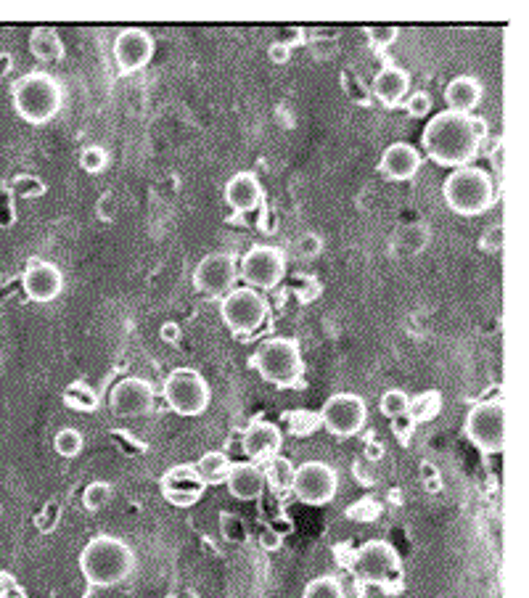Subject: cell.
Here are the masks:
<instances>
[{
  "instance_id": "obj_1",
  "label": "cell",
  "mask_w": 529,
  "mask_h": 598,
  "mask_svg": "<svg viewBox=\"0 0 529 598\" xmlns=\"http://www.w3.org/2000/svg\"><path fill=\"white\" fill-rule=\"evenodd\" d=\"M485 135V120H479L474 114H455L445 109L426 122L424 133H421V146L432 162L458 170L477 159Z\"/></svg>"
},
{
  "instance_id": "obj_2",
  "label": "cell",
  "mask_w": 529,
  "mask_h": 598,
  "mask_svg": "<svg viewBox=\"0 0 529 598\" xmlns=\"http://www.w3.org/2000/svg\"><path fill=\"white\" fill-rule=\"evenodd\" d=\"M135 551L117 535H96L80 551V572L93 588L122 585L135 572Z\"/></svg>"
},
{
  "instance_id": "obj_3",
  "label": "cell",
  "mask_w": 529,
  "mask_h": 598,
  "mask_svg": "<svg viewBox=\"0 0 529 598\" xmlns=\"http://www.w3.org/2000/svg\"><path fill=\"white\" fill-rule=\"evenodd\" d=\"M442 196L450 212L461 217H477L492 210L495 204V183L487 170L477 165H466L453 170L442 183Z\"/></svg>"
},
{
  "instance_id": "obj_4",
  "label": "cell",
  "mask_w": 529,
  "mask_h": 598,
  "mask_svg": "<svg viewBox=\"0 0 529 598\" xmlns=\"http://www.w3.org/2000/svg\"><path fill=\"white\" fill-rule=\"evenodd\" d=\"M14 112L30 125H45L61 112L64 90L61 83L48 72H30L22 75L11 88Z\"/></svg>"
},
{
  "instance_id": "obj_5",
  "label": "cell",
  "mask_w": 529,
  "mask_h": 598,
  "mask_svg": "<svg viewBox=\"0 0 529 598\" xmlns=\"http://www.w3.org/2000/svg\"><path fill=\"white\" fill-rule=\"evenodd\" d=\"M252 366L268 384L278 389L302 387L305 384V360L299 342L291 337H273L257 347Z\"/></svg>"
},
{
  "instance_id": "obj_6",
  "label": "cell",
  "mask_w": 529,
  "mask_h": 598,
  "mask_svg": "<svg viewBox=\"0 0 529 598\" xmlns=\"http://www.w3.org/2000/svg\"><path fill=\"white\" fill-rule=\"evenodd\" d=\"M355 572L363 583L384 588V591H397L403 583V561L397 548L387 540H368L355 554Z\"/></svg>"
},
{
  "instance_id": "obj_7",
  "label": "cell",
  "mask_w": 529,
  "mask_h": 598,
  "mask_svg": "<svg viewBox=\"0 0 529 598\" xmlns=\"http://www.w3.org/2000/svg\"><path fill=\"white\" fill-rule=\"evenodd\" d=\"M164 403L170 405L172 413H178L183 419L202 416L212 400V389L204 379L202 371L196 368H175L162 384Z\"/></svg>"
},
{
  "instance_id": "obj_8",
  "label": "cell",
  "mask_w": 529,
  "mask_h": 598,
  "mask_svg": "<svg viewBox=\"0 0 529 598\" xmlns=\"http://www.w3.org/2000/svg\"><path fill=\"white\" fill-rule=\"evenodd\" d=\"M220 318L236 337H252L268 323L270 302L249 286H236L220 299Z\"/></svg>"
},
{
  "instance_id": "obj_9",
  "label": "cell",
  "mask_w": 529,
  "mask_h": 598,
  "mask_svg": "<svg viewBox=\"0 0 529 598\" xmlns=\"http://www.w3.org/2000/svg\"><path fill=\"white\" fill-rule=\"evenodd\" d=\"M239 276L254 292H273L286 276V252L270 244H254L239 260Z\"/></svg>"
},
{
  "instance_id": "obj_10",
  "label": "cell",
  "mask_w": 529,
  "mask_h": 598,
  "mask_svg": "<svg viewBox=\"0 0 529 598\" xmlns=\"http://www.w3.org/2000/svg\"><path fill=\"white\" fill-rule=\"evenodd\" d=\"M466 437L485 456H498L506 448V411L500 400L477 403L466 416Z\"/></svg>"
},
{
  "instance_id": "obj_11",
  "label": "cell",
  "mask_w": 529,
  "mask_h": 598,
  "mask_svg": "<svg viewBox=\"0 0 529 598\" xmlns=\"http://www.w3.org/2000/svg\"><path fill=\"white\" fill-rule=\"evenodd\" d=\"M321 427L328 434H334L339 440L355 437L363 432L368 421V408L366 400L355 392H336L323 403L321 408Z\"/></svg>"
},
{
  "instance_id": "obj_12",
  "label": "cell",
  "mask_w": 529,
  "mask_h": 598,
  "mask_svg": "<svg viewBox=\"0 0 529 598\" xmlns=\"http://www.w3.org/2000/svg\"><path fill=\"white\" fill-rule=\"evenodd\" d=\"M291 493L305 506H326L339 493V474L326 461H305L294 469Z\"/></svg>"
},
{
  "instance_id": "obj_13",
  "label": "cell",
  "mask_w": 529,
  "mask_h": 598,
  "mask_svg": "<svg viewBox=\"0 0 529 598\" xmlns=\"http://www.w3.org/2000/svg\"><path fill=\"white\" fill-rule=\"evenodd\" d=\"M239 281V257L231 252H212L202 257L194 270V289L204 297L223 299L236 289Z\"/></svg>"
},
{
  "instance_id": "obj_14",
  "label": "cell",
  "mask_w": 529,
  "mask_h": 598,
  "mask_svg": "<svg viewBox=\"0 0 529 598\" xmlns=\"http://www.w3.org/2000/svg\"><path fill=\"white\" fill-rule=\"evenodd\" d=\"M154 403H157V389L149 379H141V376H125L109 392V408L120 419L146 416L151 413Z\"/></svg>"
},
{
  "instance_id": "obj_15",
  "label": "cell",
  "mask_w": 529,
  "mask_h": 598,
  "mask_svg": "<svg viewBox=\"0 0 529 598\" xmlns=\"http://www.w3.org/2000/svg\"><path fill=\"white\" fill-rule=\"evenodd\" d=\"M159 493L170 506L191 509V506L202 501L204 493H207V485L202 482L194 464H178L170 466L159 477Z\"/></svg>"
},
{
  "instance_id": "obj_16",
  "label": "cell",
  "mask_w": 529,
  "mask_h": 598,
  "mask_svg": "<svg viewBox=\"0 0 529 598\" xmlns=\"http://www.w3.org/2000/svg\"><path fill=\"white\" fill-rule=\"evenodd\" d=\"M114 61L120 75H135L154 59V38L146 30H122L114 40Z\"/></svg>"
},
{
  "instance_id": "obj_17",
  "label": "cell",
  "mask_w": 529,
  "mask_h": 598,
  "mask_svg": "<svg viewBox=\"0 0 529 598\" xmlns=\"http://www.w3.org/2000/svg\"><path fill=\"white\" fill-rule=\"evenodd\" d=\"M22 286L24 294H27L32 302L45 305V302L59 299V294L64 292V276H61V270L56 268L53 262L32 257L22 273Z\"/></svg>"
},
{
  "instance_id": "obj_18",
  "label": "cell",
  "mask_w": 529,
  "mask_h": 598,
  "mask_svg": "<svg viewBox=\"0 0 529 598\" xmlns=\"http://www.w3.org/2000/svg\"><path fill=\"white\" fill-rule=\"evenodd\" d=\"M225 202L231 207V220L239 223V217L249 215L265 202V188L254 172H236L228 183H225Z\"/></svg>"
},
{
  "instance_id": "obj_19",
  "label": "cell",
  "mask_w": 529,
  "mask_h": 598,
  "mask_svg": "<svg viewBox=\"0 0 529 598\" xmlns=\"http://www.w3.org/2000/svg\"><path fill=\"white\" fill-rule=\"evenodd\" d=\"M281 445H284V432L273 424V421L257 419L252 421L249 427L244 429V437H241V448H244L246 458L252 464H265L273 456L281 453Z\"/></svg>"
},
{
  "instance_id": "obj_20",
  "label": "cell",
  "mask_w": 529,
  "mask_h": 598,
  "mask_svg": "<svg viewBox=\"0 0 529 598\" xmlns=\"http://www.w3.org/2000/svg\"><path fill=\"white\" fill-rule=\"evenodd\" d=\"M424 165V157L421 151L408 141H397L392 146L381 151L379 159V172L387 180H395V183H405V180H413Z\"/></svg>"
},
{
  "instance_id": "obj_21",
  "label": "cell",
  "mask_w": 529,
  "mask_h": 598,
  "mask_svg": "<svg viewBox=\"0 0 529 598\" xmlns=\"http://www.w3.org/2000/svg\"><path fill=\"white\" fill-rule=\"evenodd\" d=\"M225 487L228 493L236 498V501H260L262 493H265V474H262V466L246 461V464H233L231 471H228V479H225Z\"/></svg>"
},
{
  "instance_id": "obj_22",
  "label": "cell",
  "mask_w": 529,
  "mask_h": 598,
  "mask_svg": "<svg viewBox=\"0 0 529 598\" xmlns=\"http://www.w3.org/2000/svg\"><path fill=\"white\" fill-rule=\"evenodd\" d=\"M373 96L379 98L387 109H397L405 104V96L410 93V75L405 69L387 64L379 75L373 77Z\"/></svg>"
},
{
  "instance_id": "obj_23",
  "label": "cell",
  "mask_w": 529,
  "mask_h": 598,
  "mask_svg": "<svg viewBox=\"0 0 529 598\" xmlns=\"http://www.w3.org/2000/svg\"><path fill=\"white\" fill-rule=\"evenodd\" d=\"M482 83L477 77L471 75H458L453 77L445 88V104H448V112L455 114H471L482 104Z\"/></svg>"
},
{
  "instance_id": "obj_24",
  "label": "cell",
  "mask_w": 529,
  "mask_h": 598,
  "mask_svg": "<svg viewBox=\"0 0 529 598\" xmlns=\"http://www.w3.org/2000/svg\"><path fill=\"white\" fill-rule=\"evenodd\" d=\"M30 53L43 64H56L67 56V48H64L59 32L51 30V27H38L30 35Z\"/></svg>"
},
{
  "instance_id": "obj_25",
  "label": "cell",
  "mask_w": 529,
  "mask_h": 598,
  "mask_svg": "<svg viewBox=\"0 0 529 598\" xmlns=\"http://www.w3.org/2000/svg\"><path fill=\"white\" fill-rule=\"evenodd\" d=\"M196 471H199V477L207 487L212 485H225V479H228V471H231V458L223 450H209L204 453L199 461H196Z\"/></svg>"
},
{
  "instance_id": "obj_26",
  "label": "cell",
  "mask_w": 529,
  "mask_h": 598,
  "mask_svg": "<svg viewBox=\"0 0 529 598\" xmlns=\"http://www.w3.org/2000/svg\"><path fill=\"white\" fill-rule=\"evenodd\" d=\"M426 241H429V231L424 225H405V228L395 233V239L389 244V252L395 257L418 255L426 247Z\"/></svg>"
},
{
  "instance_id": "obj_27",
  "label": "cell",
  "mask_w": 529,
  "mask_h": 598,
  "mask_svg": "<svg viewBox=\"0 0 529 598\" xmlns=\"http://www.w3.org/2000/svg\"><path fill=\"white\" fill-rule=\"evenodd\" d=\"M442 411V395L437 389H426L421 395L410 397L408 405V419L413 424H426V421H434Z\"/></svg>"
},
{
  "instance_id": "obj_28",
  "label": "cell",
  "mask_w": 529,
  "mask_h": 598,
  "mask_svg": "<svg viewBox=\"0 0 529 598\" xmlns=\"http://www.w3.org/2000/svg\"><path fill=\"white\" fill-rule=\"evenodd\" d=\"M64 405L77 413H93L98 408L96 389L88 382H72L64 389Z\"/></svg>"
},
{
  "instance_id": "obj_29",
  "label": "cell",
  "mask_w": 529,
  "mask_h": 598,
  "mask_svg": "<svg viewBox=\"0 0 529 598\" xmlns=\"http://www.w3.org/2000/svg\"><path fill=\"white\" fill-rule=\"evenodd\" d=\"M294 469L297 466L291 464L289 458L284 456H273L270 461H265V482H268L273 490H291V479H294Z\"/></svg>"
},
{
  "instance_id": "obj_30",
  "label": "cell",
  "mask_w": 529,
  "mask_h": 598,
  "mask_svg": "<svg viewBox=\"0 0 529 598\" xmlns=\"http://www.w3.org/2000/svg\"><path fill=\"white\" fill-rule=\"evenodd\" d=\"M114 498V487L109 485V482H101V479H96V482H90L85 490H82V506L88 511H101L106 509L109 503H112Z\"/></svg>"
},
{
  "instance_id": "obj_31",
  "label": "cell",
  "mask_w": 529,
  "mask_h": 598,
  "mask_svg": "<svg viewBox=\"0 0 529 598\" xmlns=\"http://www.w3.org/2000/svg\"><path fill=\"white\" fill-rule=\"evenodd\" d=\"M408 405H410V395L403 392V389H387L379 400L381 413L387 416L389 421H400L408 416Z\"/></svg>"
},
{
  "instance_id": "obj_32",
  "label": "cell",
  "mask_w": 529,
  "mask_h": 598,
  "mask_svg": "<svg viewBox=\"0 0 529 598\" xmlns=\"http://www.w3.org/2000/svg\"><path fill=\"white\" fill-rule=\"evenodd\" d=\"M302 598H347L344 585L334 575H321L310 580L302 591Z\"/></svg>"
},
{
  "instance_id": "obj_33",
  "label": "cell",
  "mask_w": 529,
  "mask_h": 598,
  "mask_svg": "<svg viewBox=\"0 0 529 598\" xmlns=\"http://www.w3.org/2000/svg\"><path fill=\"white\" fill-rule=\"evenodd\" d=\"M82 445H85L82 432L75 427L59 429L56 437H53V448H56V453H59L61 458H77L82 453Z\"/></svg>"
},
{
  "instance_id": "obj_34",
  "label": "cell",
  "mask_w": 529,
  "mask_h": 598,
  "mask_svg": "<svg viewBox=\"0 0 529 598\" xmlns=\"http://www.w3.org/2000/svg\"><path fill=\"white\" fill-rule=\"evenodd\" d=\"M284 421L289 424V432L294 434V437H305V434H313L315 429L321 427V416L307 411L284 413Z\"/></svg>"
},
{
  "instance_id": "obj_35",
  "label": "cell",
  "mask_w": 529,
  "mask_h": 598,
  "mask_svg": "<svg viewBox=\"0 0 529 598\" xmlns=\"http://www.w3.org/2000/svg\"><path fill=\"white\" fill-rule=\"evenodd\" d=\"M323 241L315 236V233H302L299 239L291 241V255L297 260H313V257L321 255Z\"/></svg>"
},
{
  "instance_id": "obj_36",
  "label": "cell",
  "mask_w": 529,
  "mask_h": 598,
  "mask_svg": "<svg viewBox=\"0 0 529 598\" xmlns=\"http://www.w3.org/2000/svg\"><path fill=\"white\" fill-rule=\"evenodd\" d=\"M106 165H109V151H106L104 146H88V149H82L80 154L82 170L90 172V175H96V172L104 170Z\"/></svg>"
},
{
  "instance_id": "obj_37",
  "label": "cell",
  "mask_w": 529,
  "mask_h": 598,
  "mask_svg": "<svg viewBox=\"0 0 529 598\" xmlns=\"http://www.w3.org/2000/svg\"><path fill=\"white\" fill-rule=\"evenodd\" d=\"M48 188L38 175H16L14 180V194L22 199H40Z\"/></svg>"
},
{
  "instance_id": "obj_38",
  "label": "cell",
  "mask_w": 529,
  "mask_h": 598,
  "mask_svg": "<svg viewBox=\"0 0 529 598\" xmlns=\"http://www.w3.org/2000/svg\"><path fill=\"white\" fill-rule=\"evenodd\" d=\"M220 532L225 540H233V543L246 540V524L236 514H220Z\"/></svg>"
},
{
  "instance_id": "obj_39",
  "label": "cell",
  "mask_w": 529,
  "mask_h": 598,
  "mask_svg": "<svg viewBox=\"0 0 529 598\" xmlns=\"http://www.w3.org/2000/svg\"><path fill=\"white\" fill-rule=\"evenodd\" d=\"M405 112H408L410 117H426V114L432 112V96H429L426 90L410 93V98L405 101Z\"/></svg>"
},
{
  "instance_id": "obj_40",
  "label": "cell",
  "mask_w": 529,
  "mask_h": 598,
  "mask_svg": "<svg viewBox=\"0 0 529 598\" xmlns=\"http://www.w3.org/2000/svg\"><path fill=\"white\" fill-rule=\"evenodd\" d=\"M366 35H368V43H371L373 48L384 51V48H389V45L395 43L400 30H397V27H368Z\"/></svg>"
},
{
  "instance_id": "obj_41",
  "label": "cell",
  "mask_w": 529,
  "mask_h": 598,
  "mask_svg": "<svg viewBox=\"0 0 529 598\" xmlns=\"http://www.w3.org/2000/svg\"><path fill=\"white\" fill-rule=\"evenodd\" d=\"M503 247V225H492L490 231L482 236V249L485 252H500Z\"/></svg>"
},
{
  "instance_id": "obj_42",
  "label": "cell",
  "mask_w": 529,
  "mask_h": 598,
  "mask_svg": "<svg viewBox=\"0 0 529 598\" xmlns=\"http://www.w3.org/2000/svg\"><path fill=\"white\" fill-rule=\"evenodd\" d=\"M281 543H284V538H281V535H278L276 530H262V535H260V546L265 548V551H278V548H281Z\"/></svg>"
},
{
  "instance_id": "obj_43",
  "label": "cell",
  "mask_w": 529,
  "mask_h": 598,
  "mask_svg": "<svg viewBox=\"0 0 529 598\" xmlns=\"http://www.w3.org/2000/svg\"><path fill=\"white\" fill-rule=\"evenodd\" d=\"M159 337H162V342H167V344H178L180 337H183V331H180L178 323L167 321L162 329H159Z\"/></svg>"
},
{
  "instance_id": "obj_44",
  "label": "cell",
  "mask_w": 529,
  "mask_h": 598,
  "mask_svg": "<svg viewBox=\"0 0 529 598\" xmlns=\"http://www.w3.org/2000/svg\"><path fill=\"white\" fill-rule=\"evenodd\" d=\"M268 56H270V61H276V64H286V61L291 59L289 43H273L270 45Z\"/></svg>"
},
{
  "instance_id": "obj_45",
  "label": "cell",
  "mask_w": 529,
  "mask_h": 598,
  "mask_svg": "<svg viewBox=\"0 0 529 598\" xmlns=\"http://www.w3.org/2000/svg\"><path fill=\"white\" fill-rule=\"evenodd\" d=\"M492 167L498 170V175L503 172V138H500L498 146L492 149Z\"/></svg>"
}]
</instances>
